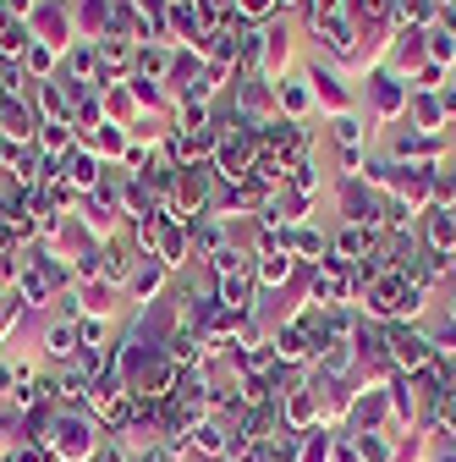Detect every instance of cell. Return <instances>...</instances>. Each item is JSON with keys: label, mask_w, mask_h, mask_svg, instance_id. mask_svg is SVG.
Returning <instances> with one entry per match:
<instances>
[{"label": "cell", "mask_w": 456, "mask_h": 462, "mask_svg": "<svg viewBox=\"0 0 456 462\" xmlns=\"http://www.w3.org/2000/svg\"><path fill=\"white\" fill-rule=\"evenodd\" d=\"M94 413L88 408H55V424H50V457L61 462H88L99 451V435H94Z\"/></svg>", "instance_id": "6da1fadb"}, {"label": "cell", "mask_w": 456, "mask_h": 462, "mask_svg": "<svg viewBox=\"0 0 456 462\" xmlns=\"http://www.w3.org/2000/svg\"><path fill=\"white\" fill-rule=\"evenodd\" d=\"M308 39L319 44L324 61H330V67H341V72L363 61V28H358L352 17H324V23H314V28H308Z\"/></svg>", "instance_id": "7a4b0ae2"}, {"label": "cell", "mask_w": 456, "mask_h": 462, "mask_svg": "<svg viewBox=\"0 0 456 462\" xmlns=\"http://www.w3.org/2000/svg\"><path fill=\"white\" fill-rule=\"evenodd\" d=\"M303 78H308V88H314V105L324 110V122H330V116H347V110H358V94H352L347 72H341V67H330L324 55H314V61L303 67Z\"/></svg>", "instance_id": "3957f363"}, {"label": "cell", "mask_w": 456, "mask_h": 462, "mask_svg": "<svg viewBox=\"0 0 456 462\" xmlns=\"http://www.w3.org/2000/svg\"><path fill=\"white\" fill-rule=\"evenodd\" d=\"M407 105H413V83H407V78H396L390 67H374V72H369V122H374V127L402 122Z\"/></svg>", "instance_id": "277c9868"}, {"label": "cell", "mask_w": 456, "mask_h": 462, "mask_svg": "<svg viewBox=\"0 0 456 462\" xmlns=\"http://www.w3.org/2000/svg\"><path fill=\"white\" fill-rule=\"evenodd\" d=\"M434 358H440L434 353V336L424 325H413V319H396L390 325V364L402 369V374H424Z\"/></svg>", "instance_id": "5b68a950"}, {"label": "cell", "mask_w": 456, "mask_h": 462, "mask_svg": "<svg viewBox=\"0 0 456 462\" xmlns=\"http://www.w3.org/2000/svg\"><path fill=\"white\" fill-rule=\"evenodd\" d=\"M232 99H237V116H242V127H248V133L269 127L275 116H280V105H275V83H269V78H237V83H232Z\"/></svg>", "instance_id": "8992f818"}, {"label": "cell", "mask_w": 456, "mask_h": 462, "mask_svg": "<svg viewBox=\"0 0 456 462\" xmlns=\"http://www.w3.org/2000/svg\"><path fill=\"white\" fill-rule=\"evenodd\" d=\"M253 160H259V133H225L214 149V182H248L253 177Z\"/></svg>", "instance_id": "52a82bcc"}, {"label": "cell", "mask_w": 456, "mask_h": 462, "mask_svg": "<svg viewBox=\"0 0 456 462\" xmlns=\"http://www.w3.org/2000/svg\"><path fill=\"white\" fill-rule=\"evenodd\" d=\"M292 72V23L287 17H275L259 28V78H287Z\"/></svg>", "instance_id": "ba28073f"}, {"label": "cell", "mask_w": 456, "mask_h": 462, "mask_svg": "<svg viewBox=\"0 0 456 462\" xmlns=\"http://www.w3.org/2000/svg\"><path fill=\"white\" fill-rule=\"evenodd\" d=\"M429 28H396L390 33V55H385V67L396 72V78H413L424 61H429Z\"/></svg>", "instance_id": "9c48e42d"}, {"label": "cell", "mask_w": 456, "mask_h": 462, "mask_svg": "<svg viewBox=\"0 0 456 462\" xmlns=\"http://www.w3.org/2000/svg\"><path fill=\"white\" fill-rule=\"evenodd\" d=\"M28 28H33V39H44V44H55V50H72L78 44V33H72V6H55V0H44V6L28 17Z\"/></svg>", "instance_id": "30bf717a"}, {"label": "cell", "mask_w": 456, "mask_h": 462, "mask_svg": "<svg viewBox=\"0 0 456 462\" xmlns=\"http://www.w3.org/2000/svg\"><path fill=\"white\" fill-rule=\"evenodd\" d=\"M214 298L232 309V314H253V309H259V270H253V264H242L237 275L214 281Z\"/></svg>", "instance_id": "8fae6325"}, {"label": "cell", "mask_w": 456, "mask_h": 462, "mask_svg": "<svg viewBox=\"0 0 456 462\" xmlns=\"http://www.w3.org/2000/svg\"><path fill=\"white\" fill-rule=\"evenodd\" d=\"M275 105H280V116H287V122H308V116L319 110V105H314V88H308L303 72L275 78Z\"/></svg>", "instance_id": "7c38bea8"}, {"label": "cell", "mask_w": 456, "mask_h": 462, "mask_svg": "<svg viewBox=\"0 0 456 462\" xmlns=\"http://www.w3.org/2000/svg\"><path fill=\"white\" fill-rule=\"evenodd\" d=\"M170 286V270L160 264V259H138V270H132V281L122 286V298H132L138 309L143 303H160V292Z\"/></svg>", "instance_id": "4fadbf2b"}, {"label": "cell", "mask_w": 456, "mask_h": 462, "mask_svg": "<svg viewBox=\"0 0 456 462\" xmlns=\"http://www.w3.org/2000/svg\"><path fill=\"white\" fill-rule=\"evenodd\" d=\"M287 248H292V259H297V264L319 270V264L330 259V231H319L314 220H308V226H292V231H287Z\"/></svg>", "instance_id": "5bb4252c"}, {"label": "cell", "mask_w": 456, "mask_h": 462, "mask_svg": "<svg viewBox=\"0 0 456 462\" xmlns=\"http://www.w3.org/2000/svg\"><path fill=\"white\" fill-rule=\"evenodd\" d=\"M324 127H330V143H335V149H369V143H374V133H379L374 122H363L358 110H347V116H330Z\"/></svg>", "instance_id": "9a60e30c"}, {"label": "cell", "mask_w": 456, "mask_h": 462, "mask_svg": "<svg viewBox=\"0 0 456 462\" xmlns=\"http://www.w3.org/2000/svg\"><path fill=\"white\" fill-rule=\"evenodd\" d=\"M253 270H259V292H280L297 275V259H292V248H269L253 259Z\"/></svg>", "instance_id": "2e32d148"}, {"label": "cell", "mask_w": 456, "mask_h": 462, "mask_svg": "<svg viewBox=\"0 0 456 462\" xmlns=\"http://www.w3.org/2000/svg\"><path fill=\"white\" fill-rule=\"evenodd\" d=\"M61 78H72V83H88V88H99V44H88V39H78L67 55H61Z\"/></svg>", "instance_id": "e0dca14e"}, {"label": "cell", "mask_w": 456, "mask_h": 462, "mask_svg": "<svg viewBox=\"0 0 456 462\" xmlns=\"http://www.w3.org/2000/svg\"><path fill=\"white\" fill-rule=\"evenodd\" d=\"M418 237H424V248H429V254H451V248H456V215L434 204V209L418 220Z\"/></svg>", "instance_id": "ac0fdd59"}, {"label": "cell", "mask_w": 456, "mask_h": 462, "mask_svg": "<svg viewBox=\"0 0 456 462\" xmlns=\"http://www.w3.org/2000/svg\"><path fill=\"white\" fill-rule=\"evenodd\" d=\"M105 28H110V0H72V33L78 39L99 44Z\"/></svg>", "instance_id": "d6986e66"}, {"label": "cell", "mask_w": 456, "mask_h": 462, "mask_svg": "<svg viewBox=\"0 0 456 462\" xmlns=\"http://www.w3.org/2000/svg\"><path fill=\"white\" fill-rule=\"evenodd\" d=\"M379 237V231H363V226H335L330 231V259H341V264H358V259H369V243Z\"/></svg>", "instance_id": "ffe728a7"}, {"label": "cell", "mask_w": 456, "mask_h": 462, "mask_svg": "<svg viewBox=\"0 0 456 462\" xmlns=\"http://www.w3.org/2000/svg\"><path fill=\"white\" fill-rule=\"evenodd\" d=\"M83 353V336H78V325H67V319H55V325H44V358L50 364H72Z\"/></svg>", "instance_id": "44dd1931"}, {"label": "cell", "mask_w": 456, "mask_h": 462, "mask_svg": "<svg viewBox=\"0 0 456 462\" xmlns=\"http://www.w3.org/2000/svg\"><path fill=\"white\" fill-rule=\"evenodd\" d=\"M99 94H105V122H116V127L143 122V105H138L132 83H110V88H99Z\"/></svg>", "instance_id": "7402d4cb"}, {"label": "cell", "mask_w": 456, "mask_h": 462, "mask_svg": "<svg viewBox=\"0 0 456 462\" xmlns=\"http://www.w3.org/2000/svg\"><path fill=\"white\" fill-rule=\"evenodd\" d=\"M170 50H177V44H138V50H132V78L165 83V78H170Z\"/></svg>", "instance_id": "603a6c76"}, {"label": "cell", "mask_w": 456, "mask_h": 462, "mask_svg": "<svg viewBox=\"0 0 456 462\" xmlns=\"http://www.w3.org/2000/svg\"><path fill=\"white\" fill-rule=\"evenodd\" d=\"M67 182H72L78 193H94V188L105 182V160H99L94 149H72V154H67Z\"/></svg>", "instance_id": "cb8c5ba5"}, {"label": "cell", "mask_w": 456, "mask_h": 462, "mask_svg": "<svg viewBox=\"0 0 456 462\" xmlns=\"http://www.w3.org/2000/svg\"><path fill=\"white\" fill-rule=\"evenodd\" d=\"M407 122H413V133L445 138V110H440V99H434V94H413V105H407Z\"/></svg>", "instance_id": "d4e9b609"}, {"label": "cell", "mask_w": 456, "mask_h": 462, "mask_svg": "<svg viewBox=\"0 0 456 462\" xmlns=\"http://www.w3.org/2000/svg\"><path fill=\"white\" fill-rule=\"evenodd\" d=\"M78 149V127L72 122H39V154L44 160H67Z\"/></svg>", "instance_id": "484cf974"}, {"label": "cell", "mask_w": 456, "mask_h": 462, "mask_svg": "<svg viewBox=\"0 0 456 462\" xmlns=\"http://www.w3.org/2000/svg\"><path fill=\"white\" fill-rule=\"evenodd\" d=\"M23 72H28L33 83H50L55 72H61V50H55V44H44V39H33V44L23 50Z\"/></svg>", "instance_id": "4316f807"}, {"label": "cell", "mask_w": 456, "mask_h": 462, "mask_svg": "<svg viewBox=\"0 0 456 462\" xmlns=\"http://www.w3.org/2000/svg\"><path fill=\"white\" fill-rule=\"evenodd\" d=\"M116 286L110 281H83V292H78V303H83V314L88 319H110V309H116Z\"/></svg>", "instance_id": "83f0119b"}, {"label": "cell", "mask_w": 456, "mask_h": 462, "mask_svg": "<svg viewBox=\"0 0 456 462\" xmlns=\"http://www.w3.org/2000/svg\"><path fill=\"white\" fill-rule=\"evenodd\" d=\"M330 457H335V430H324V424L303 430V451H297V462H330Z\"/></svg>", "instance_id": "f1b7e54d"}, {"label": "cell", "mask_w": 456, "mask_h": 462, "mask_svg": "<svg viewBox=\"0 0 456 462\" xmlns=\"http://www.w3.org/2000/svg\"><path fill=\"white\" fill-rule=\"evenodd\" d=\"M347 17L358 28H390V0H347Z\"/></svg>", "instance_id": "f546056e"}, {"label": "cell", "mask_w": 456, "mask_h": 462, "mask_svg": "<svg viewBox=\"0 0 456 462\" xmlns=\"http://www.w3.org/2000/svg\"><path fill=\"white\" fill-rule=\"evenodd\" d=\"M287 188H297V193L319 199V193H324V177H319V165H314V160H297V165H287Z\"/></svg>", "instance_id": "4dcf8cb0"}, {"label": "cell", "mask_w": 456, "mask_h": 462, "mask_svg": "<svg viewBox=\"0 0 456 462\" xmlns=\"http://www.w3.org/2000/svg\"><path fill=\"white\" fill-rule=\"evenodd\" d=\"M28 44H33V28L28 23H6V28H0V55H6V61H23Z\"/></svg>", "instance_id": "1f68e13d"}, {"label": "cell", "mask_w": 456, "mask_h": 462, "mask_svg": "<svg viewBox=\"0 0 456 462\" xmlns=\"http://www.w3.org/2000/svg\"><path fill=\"white\" fill-rule=\"evenodd\" d=\"M424 44H429V61H434V67H445V72L456 67V33H440V28H429V39H424Z\"/></svg>", "instance_id": "d6a6232c"}, {"label": "cell", "mask_w": 456, "mask_h": 462, "mask_svg": "<svg viewBox=\"0 0 456 462\" xmlns=\"http://www.w3.org/2000/svg\"><path fill=\"white\" fill-rule=\"evenodd\" d=\"M434 204L456 215V165H451V160H445V165L434 171Z\"/></svg>", "instance_id": "836d02e7"}, {"label": "cell", "mask_w": 456, "mask_h": 462, "mask_svg": "<svg viewBox=\"0 0 456 462\" xmlns=\"http://www.w3.org/2000/svg\"><path fill=\"white\" fill-rule=\"evenodd\" d=\"M78 336H83V346H99V341L110 336V325H105V319H88V314H83V319H78Z\"/></svg>", "instance_id": "e575fe53"}, {"label": "cell", "mask_w": 456, "mask_h": 462, "mask_svg": "<svg viewBox=\"0 0 456 462\" xmlns=\"http://www.w3.org/2000/svg\"><path fill=\"white\" fill-rule=\"evenodd\" d=\"M434 99H440V110H445V127H451V122H456V78H451V83H440V88H434Z\"/></svg>", "instance_id": "d590c367"}, {"label": "cell", "mask_w": 456, "mask_h": 462, "mask_svg": "<svg viewBox=\"0 0 456 462\" xmlns=\"http://www.w3.org/2000/svg\"><path fill=\"white\" fill-rule=\"evenodd\" d=\"M429 28H440V33H456V0H445V6L434 12V23Z\"/></svg>", "instance_id": "8d00e7d4"}, {"label": "cell", "mask_w": 456, "mask_h": 462, "mask_svg": "<svg viewBox=\"0 0 456 462\" xmlns=\"http://www.w3.org/2000/svg\"><path fill=\"white\" fill-rule=\"evenodd\" d=\"M88 462H127V446H122V440H110V446H105V451H94Z\"/></svg>", "instance_id": "74e56055"}, {"label": "cell", "mask_w": 456, "mask_h": 462, "mask_svg": "<svg viewBox=\"0 0 456 462\" xmlns=\"http://www.w3.org/2000/svg\"><path fill=\"white\" fill-rule=\"evenodd\" d=\"M275 6H280V17H287V12H297V17H303V6H308V0H275Z\"/></svg>", "instance_id": "f35d334b"}, {"label": "cell", "mask_w": 456, "mask_h": 462, "mask_svg": "<svg viewBox=\"0 0 456 462\" xmlns=\"http://www.w3.org/2000/svg\"><path fill=\"white\" fill-rule=\"evenodd\" d=\"M55 6H72V0H55Z\"/></svg>", "instance_id": "ab89813d"}]
</instances>
